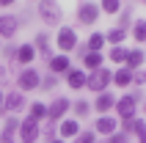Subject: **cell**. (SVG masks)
<instances>
[{
    "mask_svg": "<svg viewBox=\"0 0 146 143\" xmlns=\"http://www.w3.org/2000/svg\"><path fill=\"white\" fill-rule=\"evenodd\" d=\"M0 52H3V58H8V61H14V58H17V44H6V47L0 50Z\"/></svg>",
    "mask_w": 146,
    "mask_h": 143,
    "instance_id": "cell-32",
    "label": "cell"
},
{
    "mask_svg": "<svg viewBox=\"0 0 146 143\" xmlns=\"http://www.w3.org/2000/svg\"><path fill=\"white\" fill-rule=\"evenodd\" d=\"M72 110H74V116H80V119H86V116L91 113V105L86 102V99H77V102L72 105Z\"/></svg>",
    "mask_w": 146,
    "mask_h": 143,
    "instance_id": "cell-28",
    "label": "cell"
},
{
    "mask_svg": "<svg viewBox=\"0 0 146 143\" xmlns=\"http://www.w3.org/2000/svg\"><path fill=\"white\" fill-rule=\"evenodd\" d=\"M108 143H127V135L124 132H113V135L108 138Z\"/></svg>",
    "mask_w": 146,
    "mask_h": 143,
    "instance_id": "cell-33",
    "label": "cell"
},
{
    "mask_svg": "<svg viewBox=\"0 0 146 143\" xmlns=\"http://www.w3.org/2000/svg\"><path fill=\"white\" fill-rule=\"evenodd\" d=\"M138 102H141V91H138V88H135L132 94H124L121 99H116V113H119V119H121V121L135 119V107H138Z\"/></svg>",
    "mask_w": 146,
    "mask_h": 143,
    "instance_id": "cell-1",
    "label": "cell"
},
{
    "mask_svg": "<svg viewBox=\"0 0 146 143\" xmlns=\"http://www.w3.org/2000/svg\"><path fill=\"white\" fill-rule=\"evenodd\" d=\"M17 135H19V140H22V143H36V138L41 135V127L36 124V121L25 119V121H19V129H17Z\"/></svg>",
    "mask_w": 146,
    "mask_h": 143,
    "instance_id": "cell-6",
    "label": "cell"
},
{
    "mask_svg": "<svg viewBox=\"0 0 146 143\" xmlns=\"http://www.w3.org/2000/svg\"><path fill=\"white\" fill-rule=\"evenodd\" d=\"M39 85H41V74H39V69L28 66V69H22L19 74H17V88H19V94H31V91H36Z\"/></svg>",
    "mask_w": 146,
    "mask_h": 143,
    "instance_id": "cell-3",
    "label": "cell"
},
{
    "mask_svg": "<svg viewBox=\"0 0 146 143\" xmlns=\"http://www.w3.org/2000/svg\"><path fill=\"white\" fill-rule=\"evenodd\" d=\"M97 143H108V140H97Z\"/></svg>",
    "mask_w": 146,
    "mask_h": 143,
    "instance_id": "cell-39",
    "label": "cell"
},
{
    "mask_svg": "<svg viewBox=\"0 0 146 143\" xmlns=\"http://www.w3.org/2000/svg\"><path fill=\"white\" fill-rule=\"evenodd\" d=\"M55 85H58V77H52V74H47V77H41V85H39V88H44V91H52Z\"/></svg>",
    "mask_w": 146,
    "mask_h": 143,
    "instance_id": "cell-31",
    "label": "cell"
},
{
    "mask_svg": "<svg viewBox=\"0 0 146 143\" xmlns=\"http://www.w3.org/2000/svg\"><path fill=\"white\" fill-rule=\"evenodd\" d=\"M31 121H36V124H41V121H47V105L41 102H33L31 105V116H28Z\"/></svg>",
    "mask_w": 146,
    "mask_h": 143,
    "instance_id": "cell-24",
    "label": "cell"
},
{
    "mask_svg": "<svg viewBox=\"0 0 146 143\" xmlns=\"http://www.w3.org/2000/svg\"><path fill=\"white\" fill-rule=\"evenodd\" d=\"M55 44L61 50V55H69L72 50H77V33H74V28H58Z\"/></svg>",
    "mask_w": 146,
    "mask_h": 143,
    "instance_id": "cell-5",
    "label": "cell"
},
{
    "mask_svg": "<svg viewBox=\"0 0 146 143\" xmlns=\"http://www.w3.org/2000/svg\"><path fill=\"white\" fill-rule=\"evenodd\" d=\"M94 132H99V135L110 138L113 132H119V121H116L113 116H99V119L94 121Z\"/></svg>",
    "mask_w": 146,
    "mask_h": 143,
    "instance_id": "cell-10",
    "label": "cell"
},
{
    "mask_svg": "<svg viewBox=\"0 0 146 143\" xmlns=\"http://www.w3.org/2000/svg\"><path fill=\"white\" fill-rule=\"evenodd\" d=\"M6 72H8V69H6L3 64H0V83H6Z\"/></svg>",
    "mask_w": 146,
    "mask_h": 143,
    "instance_id": "cell-35",
    "label": "cell"
},
{
    "mask_svg": "<svg viewBox=\"0 0 146 143\" xmlns=\"http://www.w3.org/2000/svg\"><path fill=\"white\" fill-rule=\"evenodd\" d=\"M102 47H105V33H91L88 41H86V50L88 52H102Z\"/></svg>",
    "mask_w": 146,
    "mask_h": 143,
    "instance_id": "cell-22",
    "label": "cell"
},
{
    "mask_svg": "<svg viewBox=\"0 0 146 143\" xmlns=\"http://www.w3.org/2000/svg\"><path fill=\"white\" fill-rule=\"evenodd\" d=\"M22 107H25V94H19V91L6 94V99H3V113H19Z\"/></svg>",
    "mask_w": 146,
    "mask_h": 143,
    "instance_id": "cell-14",
    "label": "cell"
},
{
    "mask_svg": "<svg viewBox=\"0 0 146 143\" xmlns=\"http://www.w3.org/2000/svg\"><path fill=\"white\" fill-rule=\"evenodd\" d=\"M72 143H97V132H94V129H83Z\"/></svg>",
    "mask_w": 146,
    "mask_h": 143,
    "instance_id": "cell-30",
    "label": "cell"
},
{
    "mask_svg": "<svg viewBox=\"0 0 146 143\" xmlns=\"http://www.w3.org/2000/svg\"><path fill=\"white\" fill-rule=\"evenodd\" d=\"M50 143H64V140H61V138H55V140H50Z\"/></svg>",
    "mask_w": 146,
    "mask_h": 143,
    "instance_id": "cell-38",
    "label": "cell"
},
{
    "mask_svg": "<svg viewBox=\"0 0 146 143\" xmlns=\"http://www.w3.org/2000/svg\"><path fill=\"white\" fill-rule=\"evenodd\" d=\"M113 83H116L119 88H130V85H132V72L127 69V66H121L119 72H113Z\"/></svg>",
    "mask_w": 146,
    "mask_h": 143,
    "instance_id": "cell-21",
    "label": "cell"
},
{
    "mask_svg": "<svg viewBox=\"0 0 146 143\" xmlns=\"http://www.w3.org/2000/svg\"><path fill=\"white\" fill-rule=\"evenodd\" d=\"M69 107H72V102H69L66 96H55V99L47 105V121L50 124H61L64 116L69 113Z\"/></svg>",
    "mask_w": 146,
    "mask_h": 143,
    "instance_id": "cell-4",
    "label": "cell"
},
{
    "mask_svg": "<svg viewBox=\"0 0 146 143\" xmlns=\"http://www.w3.org/2000/svg\"><path fill=\"white\" fill-rule=\"evenodd\" d=\"M132 36H135V41H146V19H135Z\"/></svg>",
    "mask_w": 146,
    "mask_h": 143,
    "instance_id": "cell-26",
    "label": "cell"
},
{
    "mask_svg": "<svg viewBox=\"0 0 146 143\" xmlns=\"http://www.w3.org/2000/svg\"><path fill=\"white\" fill-rule=\"evenodd\" d=\"M143 110H146V105H143Z\"/></svg>",
    "mask_w": 146,
    "mask_h": 143,
    "instance_id": "cell-41",
    "label": "cell"
},
{
    "mask_svg": "<svg viewBox=\"0 0 146 143\" xmlns=\"http://www.w3.org/2000/svg\"><path fill=\"white\" fill-rule=\"evenodd\" d=\"M39 17L47 25H58L61 22V6L52 3V0H44V3H39Z\"/></svg>",
    "mask_w": 146,
    "mask_h": 143,
    "instance_id": "cell-7",
    "label": "cell"
},
{
    "mask_svg": "<svg viewBox=\"0 0 146 143\" xmlns=\"http://www.w3.org/2000/svg\"><path fill=\"white\" fill-rule=\"evenodd\" d=\"M121 0H102V3H99V11H105V14H119V11H121Z\"/></svg>",
    "mask_w": 146,
    "mask_h": 143,
    "instance_id": "cell-25",
    "label": "cell"
},
{
    "mask_svg": "<svg viewBox=\"0 0 146 143\" xmlns=\"http://www.w3.org/2000/svg\"><path fill=\"white\" fill-rule=\"evenodd\" d=\"M17 30H19V17L0 14V39H14Z\"/></svg>",
    "mask_w": 146,
    "mask_h": 143,
    "instance_id": "cell-9",
    "label": "cell"
},
{
    "mask_svg": "<svg viewBox=\"0 0 146 143\" xmlns=\"http://www.w3.org/2000/svg\"><path fill=\"white\" fill-rule=\"evenodd\" d=\"M17 129H19V119L17 116H6V124L0 129V143H14Z\"/></svg>",
    "mask_w": 146,
    "mask_h": 143,
    "instance_id": "cell-13",
    "label": "cell"
},
{
    "mask_svg": "<svg viewBox=\"0 0 146 143\" xmlns=\"http://www.w3.org/2000/svg\"><path fill=\"white\" fill-rule=\"evenodd\" d=\"M3 99H6V94H3V91H0V107H3Z\"/></svg>",
    "mask_w": 146,
    "mask_h": 143,
    "instance_id": "cell-37",
    "label": "cell"
},
{
    "mask_svg": "<svg viewBox=\"0 0 146 143\" xmlns=\"http://www.w3.org/2000/svg\"><path fill=\"white\" fill-rule=\"evenodd\" d=\"M110 83H113V72L102 66V69H97V72H91V74H88L86 88H88V91H94V94H105Z\"/></svg>",
    "mask_w": 146,
    "mask_h": 143,
    "instance_id": "cell-2",
    "label": "cell"
},
{
    "mask_svg": "<svg viewBox=\"0 0 146 143\" xmlns=\"http://www.w3.org/2000/svg\"><path fill=\"white\" fill-rule=\"evenodd\" d=\"M116 107V96L113 94H97V99H94V110L99 113V116H108V110H113Z\"/></svg>",
    "mask_w": 146,
    "mask_h": 143,
    "instance_id": "cell-16",
    "label": "cell"
},
{
    "mask_svg": "<svg viewBox=\"0 0 146 143\" xmlns=\"http://www.w3.org/2000/svg\"><path fill=\"white\" fill-rule=\"evenodd\" d=\"M99 17V3H80L77 6V22L80 25H94Z\"/></svg>",
    "mask_w": 146,
    "mask_h": 143,
    "instance_id": "cell-8",
    "label": "cell"
},
{
    "mask_svg": "<svg viewBox=\"0 0 146 143\" xmlns=\"http://www.w3.org/2000/svg\"><path fill=\"white\" fill-rule=\"evenodd\" d=\"M108 55H110L113 64H124V61H127V47H113Z\"/></svg>",
    "mask_w": 146,
    "mask_h": 143,
    "instance_id": "cell-29",
    "label": "cell"
},
{
    "mask_svg": "<svg viewBox=\"0 0 146 143\" xmlns=\"http://www.w3.org/2000/svg\"><path fill=\"white\" fill-rule=\"evenodd\" d=\"M132 83H138V85H143V83H146V72H132Z\"/></svg>",
    "mask_w": 146,
    "mask_h": 143,
    "instance_id": "cell-34",
    "label": "cell"
},
{
    "mask_svg": "<svg viewBox=\"0 0 146 143\" xmlns=\"http://www.w3.org/2000/svg\"><path fill=\"white\" fill-rule=\"evenodd\" d=\"M0 50H3V44H0Z\"/></svg>",
    "mask_w": 146,
    "mask_h": 143,
    "instance_id": "cell-40",
    "label": "cell"
},
{
    "mask_svg": "<svg viewBox=\"0 0 146 143\" xmlns=\"http://www.w3.org/2000/svg\"><path fill=\"white\" fill-rule=\"evenodd\" d=\"M132 132L138 135V143H146V121L143 119H135V121H132Z\"/></svg>",
    "mask_w": 146,
    "mask_h": 143,
    "instance_id": "cell-27",
    "label": "cell"
},
{
    "mask_svg": "<svg viewBox=\"0 0 146 143\" xmlns=\"http://www.w3.org/2000/svg\"><path fill=\"white\" fill-rule=\"evenodd\" d=\"M33 58H36V50H33V44H19V47H17V64H22L25 69H28V66L33 64Z\"/></svg>",
    "mask_w": 146,
    "mask_h": 143,
    "instance_id": "cell-18",
    "label": "cell"
},
{
    "mask_svg": "<svg viewBox=\"0 0 146 143\" xmlns=\"http://www.w3.org/2000/svg\"><path fill=\"white\" fill-rule=\"evenodd\" d=\"M143 50H127V61H124V64H127V69L130 72H138L141 66H143Z\"/></svg>",
    "mask_w": 146,
    "mask_h": 143,
    "instance_id": "cell-20",
    "label": "cell"
},
{
    "mask_svg": "<svg viewBox=\"0 0 146 143\" xmlns=\"http://www.w3.org/2000/svg\"><path fill=\"white\" fill-rule=\"evenodd\" d=\"M102 64H105V55H102V52H86V55H83V69H88V74L102 69Z\"/></svg>",
    "mask_w": 146,
    "mask_h": 143,
    "instance_id": "cell-19",
    "label": "cell"
},
{
    "mask_svg": "<svg viewBox=\"0 0 146 143\" xmlns=\"http://www.w3.org/2000/svg\"><path fill=\"white\" fill-rule=\"evenodd\" d=\"M77 135H80V124H77V121H74V119H64V121H61V124H58V138H61V140H69V138H72V140H74V138H77Z\"/></svg>",
    "mask_w": 146,
    "mask_h": 143,
    "instance_id": "cell-11",
    "label": "cell"
},
{
    "mask_svg": "<svg viewBox=\"0 0 146 143\" xmlns=\"http://www.w3.org/2000/svg\"><path fill=\"white\" fill-rule=\"evenodd\" d=\"M47 66H50V74H52V77H58V74H64V77H66V72L72 69L69 55H52L47 61Z\"/></svg>",
    "mask_w": 146,
    "mask_h": 143,
    "instance_id": "cell-12",
    "label": "cell"
},
{
    "mask_svg": "<svg viewBox=\"0 0 146 143\" xmlns=\"http://www.w3.org/2000/svg\"><path fill=\"white\" fill-rule=\"evenodd\" d=\"M124 39H127V30H124V28H113V30L105 33V41H108V44H113V47H121Z\"/></svg>",
    "mask_w": 146,
    "mask_h": 143,
    "instance_id": "cell-23",
    "label": "cell"
},
{
    "mask_svg": "<svg viewBox=\"0 0 146 143\" xmlns=\"http://www.w3.org/2000/svg\"><path fill=\"white\" fill-rule=\"evenodd\" d=\"M33 50H36L41 58H47V61L52 58V50H50V36H47L44 30L36 33V39H33Z\"/></svg>",
    "mask_w": 146,
    "mask_h": 143,
    "instance_id": "cell-17",
    "label": "cell"
},
{
    "mask_svg": "<svg viewBox=\"0 0 146 143\" xmlns=\"http://www.w3.org/2000/svg\"><path fill=\"white\" fill-rule=\"evenodd\" d=\"M8 6H14V0H0V8H8Z\"/></svg>",
    "mask_w": 146,
    "mask_h": 143,
    "instance_id": "cell-36",
    "label": "cell"
},
{
    "mask_svg": "<svg viewBox=\"0 0 146 143\" xmlns=\"http://www.w3.org/2000/svg\"><path fill=\"white\" fill-rule=\"evenodd\" d=\"M86 80H88V74H86V72L83 69H69L66 72V85L72 88V91H80V88H86Z\"/></svg>",
    "mask_w": 146,
    "mask_h": 143,
    "instance_id": "cell-15",
    "label": "cell"
}]
</instances>
